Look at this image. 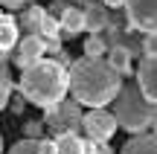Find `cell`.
I'll use <instances>...</instances> for the list:
<instances>
[{
    "label": "cell",
    "instance_id": "6da1fadb",
    "mask_svg": "<svg viewBox=\"0 0 157 154\" xmlns=\"http://www.w3.org/2000/svg\"><path fill=\"white\" fill-rule=\"evenodd\" d=\"M70 79V93H73L76 105H87V108H105L119 96L122 79L108 67L102 58H78L73 67L67 70Z\"/></svg>",
    "mask_w": 157,
    "mask_h": 154
},
{
    "label": "cell",
    "instance_id": "7a4b0ae2",
    "mask_svg": "<svg viewBox=\"0 0 157 154\" xmlns=\"http://www.w3.org/2000/svg\"><path fill=\"white\" fill-rule=\"evenodd\" d=\"M17 90H21V99L38 105V108L50 111L56 108L58 102H64L70 90V79H67V64L56 61V58H41L32 67H26L21 73V81H17Z\"/></svg>",
    "mask_w": 157,
    "mask_h": 154
},
{
    "label": "cell",
    "instance_id": "3957f363",
    "mask_svg": "<svg viewBox=\"0 0 157 154\" xmlns=\"http://www.w3.org/2000/svg\"><path fill=\"white\" fill-rule=\"evenodd\" d=\"M113 119H117V128L128 131L131 137L137 134H146L151 128L154 116H157V108L151 102L143 99V93L137 90V85H122L119 87V96L113 99Z\"/></svg>",
    "mask_w": 157,
    "mask_h": 154
},
{
    "label": "cell",
    "instance_id": "277c9868",
    "mask_svg": "<svg viewBox=\"0 0 157 154\" xmlns=\"http://www.w3.org/2000/svg\"><path fill=\"white\" fill-rule=\"evenodd\" d=\"M78 131H82L90 143L105 145V143H111V140H113V134H117L119 128H117V119H113L111 111H105V108H90L87 114H82V125H78Z\"/></svg>",
    "mask_w": 157,
    "mask_h": 154
},
{
    "label": "cell",
    "instance_id": "5b68a950",
    "mask_svg": "<svg viewBox=\"0 0 157 154\" xmlns=\"http://www.w3.org/2000/svg\"><path fill=\"white\" fill-rule=\"evenodd\" d=\"M128 26L146 35H157V0H125Z\"/></svg>",
    "mask_w": 157,
    "mask_h": 154
},
{
    "label": "cell",
    "instance_id": "8992f818",
    "mask_svg": "<svg viewBox=\"0 0 157 154\" xmlns=\"http://www.w3.org/2000/svg\"><path fill=\"white\" fill-rule=\"evenodd\" d=\"M47 125H52L58 134H78L82 125V108L76 102H58L56 108L47 111Z\"/></svg>",
    "mask_w": 157,
    "mask_h": 154
},
{
    "label": "cell",
    "instance_id": "52a82bcc",
    "mask_svg": "<svg viewBox=\"0 0 157 154\" xmlns=\"http://www.w3.org/2000/svg\"><path fill=\"white\" fill-rule=\"evenodd\" d=\"M23 23L29 26V35H38L41 41H47V47L50 44H58V38H61V26H58L56 17L47 15V9H41V6H35V9L26 12V17H23Z\"/></svg>",
    "mask_w": 157,
    "mask_h": 154
},
{
    "label": "cell",
    "instance_id": "ba28073f",
    "mask_svg": "<svg viewBox=\"0 0 157 154\" xmlns=\"http://www.w3.org/2000/svg\"><path fill=\"white\" fill-rule=\"evenodd\" d=\"M137 90L157 108V58H143L137 67Z\"/></svg>",
    "mask_w": 157,
    "mask_h": 154
},
{
    "label": "cell",
    "instance_id": "9c48e42d",
    "mask_svg": "<svg viewBox=\"0 0 157 154\" xmlns=\"http://www.w3.org/2000/svg\"><path fill=\"white\" fill-rule=\"evenodd\" d=\"M47 52V41H41L38 35H23L21 41H17V55H15V64L21 70L32 67L35 61H41Z\"/></svg>",
    "mask_w": 157,
    "mask_h": 154
},
{
    "label": "cell",
    "instance_id": "30bf717a",
    "mask_svg": "<svg viewBox=\"0 0 157 154\" xmlns=\"http://www.w3.org/2000/svg\"><path fill=\"white\" fill-rule=\"evenodd\" d=\"M105 64L119 76V79H122V76H131L134 73V52H131L128 47L117 44V47H111V58H108Z\"/></svg>",
    "mask_w": 157,
    "mask_h": 154
},
{
    "label": "cell",
    "instance_id": "8fae6325",
    "mask_svg": "<svg viewBox=\"0 0 157 154\" xmlns=\"http://www.w3.org/2000/svg\"><path fill=\"white\" fill-rule=\"evenodd\" d=\"M58 26L67 32V38H70V35L84 32V12L78 9V6H64L61 17H58Z\"/></svg>",
    "mask_w": 157,
    "mask_h": 154
},
{
    "label": "cell",
    "instance_id": "7c38bea8",
    "mask_svg": "<svg viewBox=\"0 0 157 154\" xmlns=\"http://www.w3.org/2000/svg\"><path fill=\"white\" fill-rule=\"evenodd\" d=\"M119 154H157V137L154 134H137L119 148Z\"/></svg>",
    "mask_w": 157,
    "mask_h": 154
},
{
    "label": "cell",
    "instance_id": "4fadbf2b",
    "mask_svg": "<svg viewBox=\"0 0 157 154\" xmlns=\"http://www.w3.org/2000/svg\"><path fill=\"white\" fill-rule=\"evenodd\" d=\"M52 143H56V154H87V145L78 134H58Z\"/></svg>",
    "mask_w": 157,
    "mask_h": 154
},
{
    "label": "cell",
    "instance_id": "5bb4252c",
    "mask_svg": "<svg viewBox=\"0 0 157 154\" xmlns=\"http://www.w3.org/2000/svg\"><path fill=\"white\" fill-rule=\"evenodd\" d=\"M15 44H17V23L12 21L9 15H3V12H0V55H3V52H9Z\"/></svg>",
    "mask_w": 157,
    "mask_h": 154
},
{
    "label": "cell",
    "instance_id": "9a60e30c",
    "mask_svg": "<svg viewBox=\"0 0 157 154\" xmlns=\"http://www.w3.org/2000/svg\"><path fill=\"white\" fill-rule=\"evenodd\" d=\"M84 12V29H87L90 35H99L102 29L108 26V12L102 9V6H87Z\"/></svg>",
    "mask_w": 157,
    "mask_h": 154
},
{
    "label": "cell",
    "instance_id": "2e32d148",
    "mask_svg": "<svg viewBox=\"0 0 157 154\" xmlns=\"http://www.w3.org/2000/svg\"><path fill=\"white\" fill-rule=\"evenodd\" d=\"M12 99V76H9V64H6V58L0 55V111L9 105Z\"/></svg>",
    "mask_w": 157,
    "mask_h": 154
},
{
    "label": "cell",
    "instance_id": "e0dca14e",
    "mask_svg": "<svg viewBox=\"0 0 157 154\" xmlns=\"http://www.w3.org/2000/svg\"><path fill=\"white\" fill-rule=\"evenodd\" d=\"M108 52V44L99 38V35H87L84 41V58H102Z\"/></svg>",
    "mask_w": 157,
    "mask_h": 154
},
{
    "label": "cell",
    "instance_id": "ac0fdd59",
    "mask_svg": "<svg viewBox=\"0 0 157 154\" xmlns=\"http://www.w3.org/2000/svg\"><path fill=\"white\" fill-rule=\"evenodd\" d=\"M9 154H38V140H21L12 145Z\"/></svg>",
    "mask_w": 157,
    "mask_h": 154
},
{
    "label": "cell",
    "instance_id": "d6986e66",
    "mask_svg": "<svg viewBox=\"0 0 157 154\" xmlns=\"http://www.w3.org/2000/svg\"><path fill=\"white\" fill-rule=\"evenodd\" d=\"M143 55L157 58V35H146V38H143Z\"/></svg>",
    "mask_w": 157,
    "mask_h": 154
},
{
    "label": "cell",
    "instance_id": "ffe728a7",
    "mask_svg": "<svg viewBox=\"0 0 157 154\" xmlns=\"http://www.w3.org/2000/svg\"><path fill=\"white\" fill-rule=\"evenodd\" d=\"M38 154H56V143L52 140H38Z\"/></svg>",
    "mask_w": 157,
    "mask_h": 154
},
{
    "label": "cell",
    "instance_id": "44dd1931",
    "mask_svg": "<svg viewBox=\"0 0 157 154\" xmlns=\"http://www.w3.org/2000/svg\"><path fill=\"white\" fill-rule=\"evenodd\" d=\"M26 134H29L26 140H32V137H38V134H41V122H29V125H26Z\"/></svg>",
    "mask_w": 157,
    "mask_h": 154
},
{
    "label": "cell",
    "instance_id": "7402d4cb",
    "mask_svg": "<svg viewBox=\"0 0 157 154\" xmlns=\"http://www.w3.org/2000/svg\"><path fill=\"white\" fill-rule=\"evenodd\" d=\"M26 0H0V6H6V9H17V6H23Z\"/></svg>",
    "mask_w": 157,
    "mask_h": 154
},
{
    "label": "cell",
    "instance_id": "603a6c76",
    "mask_svg": "<svg viewBox=\"0 0 157 154\" xmlns=\"http://www.w3.org/2000/svg\"><path fill=\"white\" fill-rule=\"evenodd\" d=\"M102 6H108V9H119V6H125V0H102Z\"/></svg>",
    "mask_w": 157,
    "mask_h": 154
},
{
    "label": "cell",
    "instance_id": "cb8c5ba5",
    "mask_svg": "<svg viewBox=\"0 0 157 154\" xmlns=\"http://www.w3.org/2000/svg\"><path fill=\"white\" fill-rule=\"evenodd\" d=\"M151 134L157 137V116H154V122H151Z\"/></svg>",
    "mask_w": 157,
    "mask_h": 154
},
{
    "label": "cell",
    "instance_id": "d4e9b609",
    "mask_svg": "<svg viewBox=\"0 0 157 154\" xmlns=\"http://www.w3.org/2000/svg\"><path fill=\"white\" fill-rule=\"evenodd\" d=\"M0 154H3V137H0Z\"/></svg>",
    "mask_w": 157,
    "mask_h": 154
}]
</instances>
